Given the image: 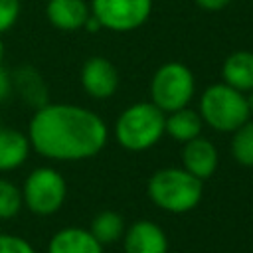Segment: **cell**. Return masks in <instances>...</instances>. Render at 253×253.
<instances>
[{"instance_id":"1","label":"cell","mask_w":253,"mask_h":253,"mask_svg":"<svg viewBox=\"0 0 253 253\" xmlns=\"http://www.w3.org/2000/svg\"><path fill=\"white\" fill-rule=\"evenodd\" d=\"M32 150L55 162H79L97 156L107 140L105 121L91 109L71 103H45L28 125Z\"/></svg>"},{"instance_id":"2","label":"cell","mask_w":253,"mask_h":253,"mask_svg":"<svg viewBox=\"0 0 253 253\" xmlns=\"http://www.w3.org/2000/svg\"><path fill=\"white\" fill-rule=\"evenodd\" d=\"M146 194L156 208L168 213H188L202 202L204 180L182 166H166L148 178Z\"/></svg>"},{"instance_id":"3","label":"cell","mask_w":253,"mask_h":253,"mask_svg":"<svg viewBox=\"0 0 253 253\" xmlns=\"http://www.w3.org/2000/svg\"><path fill=\"white\" fill-rule=\"evenodd\" d=\"M166 113L150 101L126 107L115 121V138L128 152H144L164 136Z\"/></svg>"},{"instance_id":"4","label":"cell","mask_w":253,"mask_h":253,"mask_svg":"<svg viewBox=\"0 0 253 253\" xmlns=\"http://www.w3.org/2000/svg\"><path fill=\"white\" fill-rule=\"evenodd\" d=\"M198 113L204 125H208L217 132H229V134L251 119L245 93L229 87L223 81L211 83L202 91Z\"/></svg>"},{"instance_id":"5","label":"cell","mask_w":253,"mask_h":253,"mask_svg":"<svg viewBox=\"0 0 253 253\" xmlns=\"http://www.w3.org/2000/svg\"><path fill=\"white\" fill-rule=\"evenodd\" d=\"M148 93L150 103L162 113H170L192 103L196 95V77L186 63L166 61L152 73Z\"/></svg>"},{"instance_id":"6","label":"cell","mask_w":253,"mask_h":253,"mask_svg":"<svg viewBox=\"0 0 253 253\" xmlns=\"http://www.w3.org/2000/svg\"><path fill=\"white\" fill-rule=\"evenodd\" d=\"M24 208L40 217H49L61 210L67 198V182L61 172L49 166L34 168L22 186Z\"/></svg>"},{"instance_id":"7","label":"cell","mask_w":253,"mask_h":253,"mask_svg":"<svg viewBox=\"0 0 253 253\" xmlns=\"http://www.w3.org/2000/svg\"><path fill=\"white\" fill-rule=\"evenodd\" d=\"M89 8L101 30L125 34L146 24L152 14V0H91Z\"/></svg>"},{"instance_id":"8","label":"cell","mask_w":253,"mask_h":253,"mask_svg":"<svg viewBox=\"0 0 253 253\" xmlns=\"http://www.w3.org/2000/svg\"><path fill=\"white\" fill-rule=\"evenodd\" d=\"M79 83L89 97L109 99L117 93L121 77H119L117 65L111 59H107L103 55H93L81 65Z\"/></svg>"},{"instance_id":"9","label":"cell","mask_w":253,"mask_h":253,"mask_svg":"<svg viewBox=\"0 0 253 253\" xmlns=\"http://www.w3.org/2000/svg\"><path fill=\"white\" fill-rule=\"evenodd\" d=\"M125 253H168L166 231L152 219H138L123 233Z\"/></svg>"},{"instance_id":"10","label":"cell","mask_w":253,"mask_h":253,"mask_svg":"<svg viewBox=\"0 0 253 253\" xmlns=\"http://www.w3.org/2000/svg\"><path fill=\"white\" fill-rule=\"evenodd\" d=\"M180 158H182V168L200 180H208L210 176H213L219 164V152L215 144L202 134L182 144Z\"/></svg>"},{"instance_id":"11","label":"cell","mask_w":253,"mask_h":253,"mask_svg":"<svg viewBox=\"0 0 253 253\" xmlns=\"http://www.w3.org/2000/svg\"><path fill=\"white\" fill-rule=\"evenodd\" d=\"M89 16L91 8L85 0H47L45 4L47 22L61 32H77L85 28Z\"/></svg>"},{"instance_id":"12","label":"cell","mask_w":253,"mask_h":253,"mask_svg":"<svg viewBox=\"0 0 253 253\" xmlns=\"http://www.w3.org/2000/svg\"><path fill=\"white\" fill-rule=\"evenodd\" d=\"M47 253H103V245L87 227L67 225L49 237Z\"/></svg>"},{"instance_id":"13","label":"cell","mask_w":253,"mask_h":253,"mask_svg":"<svg viewBox=\"0 0 253 253\" xmlns=\"http://www.w3.org/2000/svg\"><path fill=\"white\" fill-rule=\"evenodd\" d=\"M32 144L28 132L0 126V172L18 170L28 160Z\"/></svg>"},{"instance_id":"14","label":"cell","mask_w":253,"mask_h":253,"mask_svg":"<svg viewBox=\"0 0 253 253\" xmlns=\"http://www.w3.org/2000/svg\"><path fill=\"white\" fill-rule=\"evenodd\" d=\"M221 81L241 93H249L253 89V51H231L221 63Z\"/></svg>"},{"instance_id":"15","label":"cell","mask_w":253,"mask_h":253,"mask_svg":"<svg viewBox=\"0 0 253 253\" xmlns=\"http://www.w3.org/2000/svg\"><path fill=\"white\" fill-rule=\"evenodd\" d=\"M12 87L14 91L34 109H40L47 101V85L40 71L32 65H20L12 71Z\"/></svg>"},{"instance_id":"16","label":"cell","mask_w":253,"mask_h":253,"mask_svg":"<svg viewBox=\"0 0 253 253\" xmlns=\"http://www.w3.org/2000/svg\"><path fill=\"white\" fill-rule=\"evenodd\" d=\"M204 128V121L200 117L198 111H194L190 105L170 111L166 113V121H164V134H168L172 140L184 144L196 136L202 134Z\"/></svg>"},{"instance_id":"17","label":"cell","mask_w":253,"mask_h":253,"mask_svg":"<svg viewBox=\"0 0 253 253\" xmlns=\"http://www.w3.org/2000/svg\"><path fill=\"white\" fill-rule=\"evenodd\" d=\"M126 225H125V219L121 213L113 211V210H103L99 211L91 225H89V231L93 233V237L105 247V245H111L115 241H119L125 233Z\"/></svg>"},{"instance_id":"18","label":"cell","mask_w":253,"mask_h":253,"mask_svg":"<svg viewBox=\"0 0 253 253\" xmlns=\"http://www.w3.org/2000/svg\"><path fill=\"white\" fill-rule=\"evenodd\" d=\"M229 150L239 166L253 168V119L245 121L231 132Z\"/></svg>"},{"instance_id":"19","label":"cell","mask_w":253,"mask_h":253,"mask_svg":"<svg viewBox=\"0 0 253 253\" xmlns=\"http://www.w3.org/2000/svg\"><path fill=\"white\" fill-rule=\"evenodd\" d=\"M22 188L6 178H0V219H14L22 211Z\"/></svg>"},{"instance_id":"20","label":"cell","mask_w":253,"mask_h":253,"mask_svg":"<svg viewBox=\"0 0 253 253\" xmlns=\"http://www.w3.org/2000/svg\"><path fill=\"white\" fill-rule=\"evenodd\" d=\"M20 10V0H0V36L18 22Z\"/></svg>"},{"instance_id":"21","label":"cell","mask_w":253,"mask_h":253,"mask_svg":"<svg viewBox=\"0 0 253 253\" xmlns=\"http://www.w3.org/2000/svg\"><path fill=\"white\" fill-rule=\"evenodd\" d=\"M0 253H36V249L28 239L20 235L0 233Z\"/></svg>"},{"instance_id":"22","label":"cell","mask_w":253,"mask_h":253,"mask_svg":"<svg viewBox=\"0 0 253 253\" xmlns=\"http://www.w3.org/2000/svg\"><path fill=\"white\" fill-rule=\"evenodd\" d=\"M12 91H14V87H12V73L0 65V103L6 101L12 95Z\"/></svg>"},{"instance_id":"23","label":"cell","mask_w":253,"mask_h":253,"mask_svg":"<svg viewBox=\"0 0 253 253\" xmlns=\"http://www.w3.org/2000/svg\"><path fill=\"white\" fill-rule=\"evenodd\" d=\"M198 4V8L206 10V12H221L225 10L233 0H194Z\"/></svg>"},{"instance_id":"24","label":"cell","mask_w":253,"mask_h":253,"mask_svg":"<svg viewBox=\"0 0 253 253\" xmlns=\"http://www.w3.org/2000/svg\"><path fill=\"white\" fill-rule=\"evenodd\" d=\"M245 97H247V107H249V115L253 117V89H251L249 93H245Z\"/></svg>"},{"instance_id":"25","label":"cell","mask_w":253,"mask_h":253,"mask_svg":"<svg viewBox=\"0 0 253 253\" xmlns=\"http://www.w3.org/2000/svg\"><path fill=\"white\" fill-rule=\"evenodd\" d=\"M4 53H6V47H4V42H2V38H0V65H2V61H4Z\"/></svg>"}]
</instances>
